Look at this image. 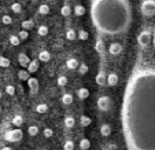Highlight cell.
<instances>
[{
	"label": "cell",
	"mask_w": 155,
	"mask_h": 150,
	"mask_svg": "<svg viewBox=\"0 0 155 150\" xmlns=\"http://www.w3.org/2000/svg\"><path fill=\"white\" fill-rule=\"evenodd\" d=\"M91 123H92V120L89 117H88V116H84L82 114L81 117H80V124H81V127H89L91 125Z\"/></svg>",
	"instance_id": "cell-24"
},
{
	"label": "cell",
	"mask_w": 155,
	"mask_h": 150,
	"mask_svg": "<svg viewBox=\"0 0 155 150\" xmlns=\"http://www.w3.org/2000/svg\"><path fill=\"white\" fill-rule=\"evenodd\" d=\"M88 70H89V68H88L87 63H80V66H78V73L80 74H87Z\"/></svg>",
	"instance_id": "cell-36"
},
{
	"label": "cell",
	"mask_w": 155,
	"mask_h": 150,
	"mask_svg": "<svg viewBox=\"0 0 155 150\" xmlns=\"http://www.w3.org/2000/svg\"><path fill=\"white\" fill-rule=\"evenodd\" d=\"M56 83H58L59 87H64V85L68 84V77L66 76H59L58 80H56Z\"/></svg>",
	"instance_id": "cell-37"
},
{
	"label": "cell",
	"mask_w": 155,
	"mask_h": 150,
	"mask_svg": "<svg viewBox=\"0 0 155 150\" xmlns=\"http://www.w3.org/2000/svg\"><path fill=\"white\" fill-rule=\"evenodd\" d=\"M118 74L114 73V72H111V73L107 74V85H110V87H115V85L118 84Z\"/></svg>",
	"instance_id": "cell-11"
},
{
	"label": "cell",
	"mask_w": 155,
	"mask_h": 150,
	"mask_svg": "<svg viewBox=\"0 0 155 150\" xmlns=\"http://www.w3.org/2000/svg\"><path fill=\"white\" fill-rule=\"evenodd\" d=\"M111 107V99L107 97V95H103L97 99V109L100 112H108Z\"/></svg>",
	"instance_id": "cell-6"
},
{
	"label": "cell",
	"mask_w": 155,
	"mask_h": 150,
	"mask_svg": "<svg viewBox=\"0 0 155 150\" xmlns=\"http://www.w3.org/2000/svg\"><path fill=\"white\" fill-rule=\"evenodd\" d=\"M74 124H76L74 117H71V116H66L64 117V125H66V128H73Z\"/></svg>",
	"instance_id": "cell-26"
},
{
	"label": "cell",
	"mask_w": 155,
	"mask_h": 150,
	"mask_svg": "<svg viewBox=\"0 0 155 150\" xmlns=\"http://www.w3.org/2000/svg\"><path fill=\"white\" fill-rule=\"evenodd\" d=\"M0 112H2V107H0Z\"/></svg>",
	"instance_id": "cell-47"
},
{
	"label": "cell",
	"mask_w": 155,
	"mask_h": 150,
	"mask_svg": "<svg viewBox=\"0 0 155 150\" xmlns=\"http://www.w3.org/2000/svg\"><path fill=\"white\" fill-rule=\"evenodd\" d=\"M22 136H24V132L19 128H15V130H8L4 134V139L7 142H19L22 141Z\"/></svg>",
	"instance_id": "cell-4"
},
{
	"label": "cell",
	"mask_w": 155,
	"mask_h": 150,
	"mask_svg": "<svg viewBox=\"0 0 155 150\" xmlns=\"http://www.w3.org/2000/svg\"><path fill=\"white\" fill-rule=\"evenodd\" d=\"M96 84L97 85H100V87H103V85H106L107 84V76H106V73H104V70H100L99 73L96 74Z\"/></svg>",
	"instance_id": "cell-10"
},
{
	"label": "cell",
	"mask_w": 155,
	"mask_h": 150,
	"mask_svg": "<svg viewBox=\"0 0 155 150\" xmlns=\"http://www.w3.org/2000/svg\"><path fill=\"white\" fill-rule=\"evenodd\" d=\"M50 59H51V54L48 53L47 50L40 51V54H38V61H41V62H48Z\"/></svg>",
	"instance_id": "cell-15"
},
{
	"label": "cell",
	"mask_w": 155,
	"mask_h": 150,
	"mask_svg": "<svg viewBox=\"0 0 155 150\" xmlns=\"http://www.w3.org/2000/svg\"><path fill=\"white\" fill-rule=\"evenodd\" d=\"M77 35H78V39L80 40H88V37H89V35H88V32L87 30H84V29H81V30H78V33H77Z\"/></svg>",
	"instance_id": "cell-35"
},
{
	"label": "cell",
	"mask_w": 155,
	"mask_h": 150,
	"mask_svg": "<svg viewBox=\"0 0 155 150\" xmlns=\"http://www.w3.org/2000/svg\"><path fill=\"white\" fill-rule=\"evenodd\" d=\"M12 124H14L17 128L22 127V124H24V117H22L21 114H15L14 117H12Z\"/></svg>",
	"instance_id": "cell-20"
},
{
	"label": "cell",
	"mask_w": 155,
	"mask_h": 150,
	"mask_svg": "<svg viewBox=\"0 0 155 150\" xmlns=\"http://www.w3.org/2000/svg\"><path fill=\"white\" fill-rule=\"evenodd\" d=\"M37 35L38 36H47L48 35V28L45 26V25H40V26H38V29H37Z\"/></svg>",
	"instance_id": "cell-31"
},
{
	"label": "cell",
	"mask_w": 155,
	"mask_h": 150,
	"mask_svg": "<svg viewBox=\"0 0 155 150\" xmlns=\"http://www.w3.org/2000/svg\"><path fill=\"white\" fill-rule=\"evenodd\" d=\"M63 150H74V142L73 141H66L63 145Z\"/></svg>",
	"instance_id": "cell-38"
},
{
	"label": "cell",
	"mask_w": 155,
	"mask_h": 150,
	"mask_svg": "<svg viewBox=\"0 0 155 150\" xmlns=\"http://www.w3.org/2000/svg\"><path fill=\"white\" fill-rule=\"evenodd\" d=\"M43 134H44V136L45 138H52L54 136V131H52V128H44V131H43Z\"/></svg>",
	"instance_id": "cell-40"
},
{
	"label": "cell",
	"mask_w": 155,
	"mask_h": 150,
	"mask_svg": "<svg viewBox=\"0 0 155 150\" xmlns=\"http://www.w3.org/2000/svg\"><path fill=\"white\" fill-rule=\"evenodd\" d=\"M10 66V59L6 56H0V68H8Z\"/></svg>",
	"instance_id": "cell-34"
},
{
	"label": "cell",
	"mask_w": 155,
	"mask_h": 150,
	"mask_svg": "<svg viewBox=\"0 0 155 150\" xmlns=\"http://www.w3.org/2000/svg\"><path fill=\"white\" fill-rule=\"evenodd\" d=\"M108 53L111 54V55H120L122 53V46L120 43H111L110 47H108Z\"/></svg>",
	"instance_id": "cell-8"
},
{
	"label": "cell",
	"mask_w": 155,
	"mask_h": 150,
	"mask_svg": "<svg viewBox=\"0 0 155 150\" xmlns=\"http://www.w3.org/2000/svg\"><path fill=\"white\" fill-rule=\"evenodd\" d=\"M28 85H29V88H30V92L32 94H37L38 91V80L36 79V77H30L29 80H28Z\"/></svg>",
	"instance_id": "cell-7"
},
{
	"label": "cell",
	"mask_w": 155,
	"mask_h": 150,
	"mask_svg": "<svg viewBox=\"0 0 155 150\" xmlns=\"http://www.w3.org/2000/svg\"><path fill=\"white\" fill-rule=\"evenodd\" d=\"M152 36H154V37H152V43H154V47H155V32H154V35Z\"/></svg>",
	"instance_id": "cell-44"
},
{
	"label": "cell",
	"mask_w": 155,
	"mask_h": 150,
	"mask_svg": "<svg viewBox=\"0 0 155 150\" xmlns=\"http://www.w3.org/2000/svg\"><path fill=\"white\" fill-rule=\"evenodd\" d=\"M18 62H19V65L22 66V68L28 69V66H29V63H30V58L25 53H21L19 55H18Z\"/></svg>",
	"instance_id": "cell-9"
},
{
	"label": "cell",
	"mask_w": 155,
	"mask_h": 150,
	"mask_svg": "<svg viewBox=\"0 0 155 150\" xmlns=\"http://www.w3.org/2000/svg\"><path fill=\"white\" fill-rule=\"evenodd\" d=\"M48 110V106L45 105V103H38L37 106H36V112L40 113V114H43V113H47Z\"/></svg>",
	"instance_id": "cell-29"
},
{
	"label": "cell",
	"mask_w": 155,
	"mask_h": 150,
	"mask_svg": "<svg viewBox=\"0 0 155 150\" xmlns=\"http://www.w3.org/2000/svg\"><path fill=\"white\" fill-rule=\"evenodd\" d=\"M77 97H78L80 99H87V98L89 97V91H88V88H84V87L78 88L77 90Z\"/></svg>",
	"instance_id": "cell-16"
},
{
	"label": "cell",
	"mask_w": 155,
	"mask_h": 150,
	"mask_svg": "<svg viewBox=\"0 0 155 150\" xmlns=\"http://www.w3.org/2000/svg\"><path fill=\"white\" fill-rule=\"evenodd\" d=\"M37 70H38V61L33 59V61H30L29 66H28V72L29 73H36Z\"/></svg>",
	"instance_id": "cell-18"
},
{
	"label": "cell",
	"mask_w": 155,
	"mask_h": 150,
	"mask_svg": "<svg viewBox=\"0 0 155 150\" xmlns=\"http://www.w3.org/2000/svg\"><path fill=\"white\" fill-rule=\"evenodd\" d=\"M95 50L99 54H103V51H104V43H103V40L100 37H97L96 41H95Z\"/></svg>",
	"instance_id": "cell-14"
},
{
	"label": "cell",
	"mask_w": 155,
	"mask_h": 150,
	"mask_svg": "<svg viewBox=\"0 0 155 150\" xmlns=\"http://www.w3.org/2000/svg\"><path fill=\"white\" fill-rule=\"evenodd\" d=\"M18 79L22 80V81H28L30 79V73L28 72V69H21L18 72Z\"/></svg>",
	"instance_id": "cell-13"
},
{
	"label": "cell",
	"mask_w": 155,
	"mask_h": 150,
	"mask_svg": "<svg viewBox=\"0 0 155 150\" xmlns=\"http://www.w3.org/2000/svg\"><path fill=\"white\" fill-rule=\"evenodd\" d=\"M140 10L144 17H152V15H155V0H143Z\"/></svg>",
	"instance_id": "cell-3"
},
{
	"label": "cell",
	"mask_w": 155,
	"mask_h": 150,
	"mask_svg": "<svg viewBox=\"0 0 155 150\" xmlns=\"http://www.w3.org/2000/svg\"><path fill=\"white\" fill-rule=\"evenodd\" d=\"M66 66H68V69H78V66H80V63H78V61H77V58H69L68 61H66Z\"/></svg>",
	"instance_id": "cell-12"
},
{
	"label": "cell",
	"mask_w": 155,
	"mask_h": 150,
	"mask_svg": "<svg viewBox=\"0 0 155 150\" xmlns=\"http://www.w3.org/2000/svg\"><path fill=\"white\" fill-rule=\"evenodd\" d=\"M38 14H41V15L50 14V6H48V4H45V3L40 4V6H38Z\"/></svg>",
	"instance_id": "cell-25"
},
{
	"label": "cell",
	"mask_w": 155,
	"mask_h": 150,
	"mask_svg": "<svg viewBox=\"0 0 155 150\" xmlns=\"http://www.w3.org/2000/svg\"><path fill=\"white\" fill-rule=\"evenodd\" d=\"M78 146H80V149H81V150H88L89 147H91V142H89V139L82 138L81 141H80Z\"/></svg>",
	"instance_id": "cell-21"
},
{
	"label": "cell",
	"mask_w": 155,
	"mask_h": 150,
	"mask_svg": "<svg viewBox=\"0 0 155 150\" xmlns=\"http://www.w3.org/2000/svg\"><path fill=\"white\" fill-rule=\"evenodd\" d=\"M18 36H19L21 40H26V39L29 37V33H28V30H24V29H22L19 33H18Z\"/></svg>",
	"instance_id": "cell-41"
},
{
	"label": "cell",
	"mask_w": 155,
	"mask_h": 150,
	"mask_svg": "<svg viewBox=\"0 0 155 150\" xmlns=\"http://www.w3.org/2000/svg\"><path fill=\"white\" fill-rule=\"evenodd\" d=\"M2 22H3V25H11V22H12V18L10 17V15H3L2 17Z\"/></svg>",
	"instance_id": "cell-39"
},
{
	"label": "cell",
	"mask_w": 155,
	"mask_h": 150,
	"mask_svg": "<svg viewBox=\"0 0 155 150\" xmlns=\"http://www.w3.org/2000/svg\"><path fill=\"white\" fill-rule=\"evenodd\" d=\"M11 11L12 12H15V14H19L21 11H22V6H21V3H12L11 4Z\"/></svg>",
	"instance_id": "cell-32"
},
{
	"label": "cell",
	"mask_w": 155,
	"mask_h": 150,
	"mask_svg": "<svg viewBox=\"0 0 155 150\" xmlns=\"http://www.w3.org/2000/svg\"><path fill=\"white\" fill-rule=\"evenodd\" d=\"M28 134H29L30 136H36L38 134V127L37 125H30L29 128H28Z\"/></svg>",
	"instance_id": "cell-33"
},
{
	"label": "cell",
	"mask_w": 155,
	"mask_h": 150,
	"mask_svg": "<svg viewBox=\"0 0 155 150\" xmlns=\"http://www.w3.org/2000/svg\"><path fill=\"white\" fill-rule=\"evenodd\" d=\"M10 43H11V46H14V47L19 46V43H21L19 36H18V35H11V36H10Z\"/></svg>",
	"instance_id": "cell-30"
},
{
	"label": "cell",
	"mask_w": 155,
	"mask_h": 150,
	"mask_svg": "<svg viewBox=\"0 0 155 150\" xmlns=\"http://www.w3.org/2000/svg\"><path fill=\"white\" fill-rule=\"evenodd\" d=\"M62 103L63 105H71L73 103V95L71 94H63L62 95Z\"/></svg>",
	"instance_id": "cell-22"
},
{
	"label": "cell",
	"mask_w": 155,
	"mask_h": 150,
	"mask_svg": "<svg viewBox=\"0 0 155 150\" xmlns=\"http://www.w3.org/2000/svg\"><path fill=\"white\" fill-rule=\"evenodd\" d=\"M89 12L96 32L103 36L124 35L132 25L129 0H92Z\"/></svg>",
	"instance_id": "cell-2"
},
{
	"label": "cell",
	"mask_w": 155,
	"mask_h": 150,
	"mask_svg": "<svg viewBox=\"0 0 155 150\" xmlns=\"http://www.w3.org/2000/svg\"><path fill=\"white\" fill-rule=\"evenodd\" d=\"M100 134H102L103 136L110 135V134H111V127H110V124H102V127H100Z\"/></svg>",
	"instance_id": "cell-19"
},
{
	"label": "cell",
	"mask_w": 155,
	"mask_h": 150,
	"mask_svg": "<svg viewBox=\"0 0 155 150\" xmlns=\"http://www.w3.org/2000/svg\"><path fill=\"white\" fill-rule=\"evenodd\" d=\"M77 37H78V35H77V32L74 29L66 30V39H68V40H76Z\"/></svg>",
	"instance_id": "cell-27"
},
{
	"label": "cell",
	"mask_w": 155,
	"mask_h": 150,
	"mask_svg": "<svg viewBox=\"0 0 155 150\" xmlns=\"http://www.w3.org/2000/svg\"><path fill=\"white\" fill-rule=\"evenodd\" d=\"M2 150H12V149L10 146H4V147H2Z\"/></svg>",
	"instance_id": "cell-43"
},
{
	"label": "cell",
	"mask_w": 155,
	"mask_h": 150,
	"mask_svg": "<svg viewBox=\"0 0 155 150\" xmlns=\"http://www.w3.org/2000/svg\"><path fill=\"white\" fill-rule=\"evenodd\" d=\"M0 98H2V91H0Z\"/></svg>",
	"instance_id": "cell-45"
},
{
	"label": "cell",
	"mask_w": 155,
	"mask_h": 150,
	"mask_svg": "<svg viewBox=\"0 0 155 150\" xmlns=\"http://www.w3.org/2000/svg\"><path fill=\"white\" fill-rule=\"evenodd\" d=\"M121 124L128 150H155V66H136L129 76Z\"/></svg>",
	"instance_id": "cell-1"
},
{
	"label": "cell",
	"mask_w": 155,
	"mask_h": 150,
	"mask_svg": "<svg viewBox=\"0 0 155 150\" xmlns=\"http://www.w3.org/2000/svg\"><path fill=\"white\" fill-rule=\"evenodd\" d=\"M85 11H87V9H85L82 4H76V6H74V14H76L77 17H82V15L85 14Z\"/></svg>",
	"instance_id": "cell-17"
},
{
	"label": "cell",
	"mask_w": 155,
	"mask_h": 150,
	"mask_svg": "<svg viewBox=\"0 0 155 150\" xmlns=\"http://www.w3.org/2000/svg\"><path fill=\"white\" fill-rule=\"evenodd\" d=\"M40 150H45V149H40Z\"/></svg>",
	"instance_id": "cell-46"
},
{
	"label": "cell",
	"mask_w": 155,
	"mask_h": 150,
	"mask_svg": "<svg viewBox=\"0 0 155 150\" xmlns=\"http://www.w3.org/2000/svg\"><path fill=\"white\" fill-rule=\"evenodd\" d=\"M6 92L12 97V95L15 94V87H14V85H7V87H6Z\"/></svg>",
	"instance_id": "cell-42"
},
{
	"label": "cell",
	"mask_w": 155,
	"mask_h": 150,
	"mask_svg": "<svg viewBox=\"0 0 155 150\" xmlns=\"http://www.w3.org/2000/svg\"><path fill=\"white\" fill-rule=\"evenodd\" d=\"M33 26H35V22H33V19H25V21H22V29H24V30L33 29Z\"/></svg>",
	"instance_id": "cell-23"
},
{
	"label": "cell",
	"mask_w": 155,
	"mask_h": 150,
	"mask_svg": "<svg viewBox=\"0 0 155 150\" xmlns=\"http://www.w3.org/2000/svg\"><path fill=\"white\" fill-rule=\"evenodd\" d=\"M152 40V35L148 32V30H143V32L139 33L137 36V43L140 47H147V46H150V43H151Z\"/></svg>",
	"instance_id": "cell-5"
},
{
	"label": "cell",
	"mask_w": 155,
	"mask_h": 150,
	"mask_svg": "<svg viewBox=\"0 0 155 150\" xmlns=\"http://www.w3.org/2000/svg\"><path fill=\"white\" fill-rule=\"evenodd\" d=\"M61 14L63 15V17H69V15L71 14V7L69 6V4H64V6H62Z\"/></svg>",
	"instance_id": "cell-28"
}]
</instances>
